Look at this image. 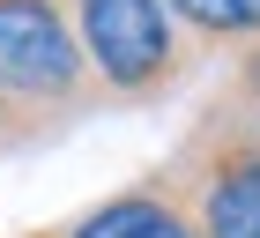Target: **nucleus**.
<instances>
[{"instance_id":"1","label":"nucleus","mask_w":260,"mask_h":238,"mask_svg":"<svg viewBox=\"0 0 260 238\" xmlns=\"http://www.w3.org/2000/svg\"><path fill=\"white\" fill-rule=\"evenodd\" d=\"M0 90L30 112H45L52 127L104 104L67 0H0Z\"/></svg>"},{"instance_id":"2","label":"nucleus","mask_w":260,"mask_h":238,"mask_svg":"<svg viewBox=\"0 0 260 238\" xmlns=\"http://www.w3.org/2000/svg\"><path fill=\"white\" fill-rule=\"evenodd\" d=\"M67 15H75L89 75L112 104H149L179 82L186 30L171 22L164 0H67Z\"/></svg>"},{"instance_id":"3","label":"nucleus","mask_w":260,"mask_h":238,"mask_svg":"<svg viewBox=\"0 0 260 238\" xmlns=\"http://www.w3.org/2000/svg\"><path fill=\"white\" fill-rule=\"evenodd\" d=\"M179 194L193 209L201 238H260V119L238 112V127H201V141L179 164Z\"/></svg>"},{"instance_id":"4","label":"nucleus","mask_w":260,"mask_h":238,"mask_svg":"<svg viewBox=\"0 0 260 238\" xmlns=\"http://www.w3.org/2000/svg\"><path fill=\"white\" fill-rule=\"evenodd\" d=\"M60 238H201L186 194H156V186H134V194L97 201L89 216H75Z\"/></svg>"},{"instance_id":"5","label":"nucleus","mask_w":260,"mask_h":238,"mask_svg":"<svg viewBox=\"0 0 260 238\" xmlns=\"http://www.w3.org/2000/svg\"><path fill=\"white\" fill-rule=\"evenodd\" d=\"M171 22H179L193 45H238L245 22H238V0H164Z\"/></svg>"},{"instance_id":"6","label":"nucleus","mask_w":260,"mask_h":238,"mask_svg":"<svg viewBox=\"0 0 260 238\" xmlns=\"http://www.w3.org/2000/svg\"><path fill=\"white\" fill-rule=\"evenodd\" d=\"M238 22H245V38H260V0H238Z\"/></svg>"},{"instance_id":"7","label":"nucleus","mask_w":260,"mask_h":238,"mask_svg":"<svg viewBox=\"0 0 260 238\" xmlns=\"http://www.w3.org/2000/svg\"><path fill=\"white\" fill-rule=\"evenodd\" d=\"M245 90H253V97H260V52L245 60Z\"/></svg>"}]
</instances>
